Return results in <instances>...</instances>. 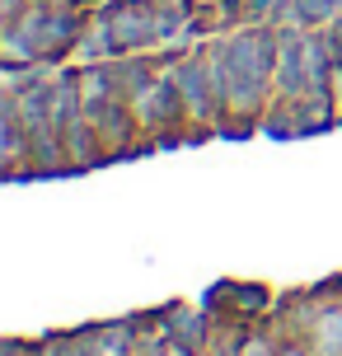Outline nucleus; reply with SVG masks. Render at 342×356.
I'll return each instance as SVG.
<instances>
[{
    "label": "nucleus",
    "mask_w": 342,
    "mask_h": 356,
    "mask_svg": "<svg viewBox=\"0 0 342 356\" xmlns=\"http://www.w3.org/2000/svg\"><path fill=\"white\" fill-rule=\"evenodd\" d=\"M268 38H239V42H230L225 47V89H230V99L239 108H253L258 104V89H263V80H268Z\"/></svg>",
    "instance_id": "f257e3e1"
},
{
    "label": "nucleus",
    "mask_w": 342,
    "mask_h": 356,
    "mask_svg": "<svg viewBox=\"0 0 342 356\" xmlns=\"http://www.w3.org/2000/svg\"><path fill=\"white\" fill-rule=\"evenodd\" d=\"M108 33L113 42H145L150 33H160V24H155L150 10H117L108 19Z\"/></svg>",
    "instance_id": "f03ea898"
},
{
    "label": "nucleus",
    "mask_w": 342,
    "mask_h": 356,
    "mask_svg": "<svg viewBox=\"0 0 342 356\" xmlns=\"http://www.w3.org/2000/svg\"><path fill=\"white\" fill-rule=\"evenodd\" d=\"M295 5H300L309 19H319V15H328V10H333V0H295Z\"/></svg>",
    "instance_id": "7ed1b4c3"
},
{
    "label": "nucleus",
    "mask_w": 342,
    "mask_h": 356,
    "mask_svg": "<svg viewBox=\"0 0 342 356\" xmlns=\"http://www.w3.org/2000/svg\"><path fill=\"white\" fill-rule=\"evenodd\" d=\"M15 5H19V0H5V10H10V15H15Z\"/></svg>",
    "instance_id": "20e7f679"
}]
</instances>
